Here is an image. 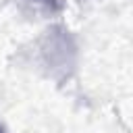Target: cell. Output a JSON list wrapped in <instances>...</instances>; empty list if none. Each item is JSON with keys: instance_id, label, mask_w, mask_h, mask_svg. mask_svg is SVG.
<instances>
[{"instance_id": "obj_1", "label": "cell", "mask_w": 133, "mask_h": 133, "mask_svg": "<svg viewBox=\"0 0 133 133\" xmlns=\"http://www.w3.org/2000/svg\"><path fill=\"white\" fill-rule=\"evenodd\" d=\"M0 133H4V129H2V125H0Z\"/></svg>"}]
</instances>
